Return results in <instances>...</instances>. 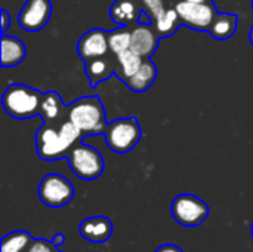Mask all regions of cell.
<instances>
[{
  "label": "cell",
  "mask_w": 253,
  "mask_h": 252,
  "mask_svg": "<svg viewBox=\"0 0 253 252\" xmlns=\"http://www.w3.org/2000/svg\"><path fill=\"white\" fill-rule=\"evenodd\" d=\"M34 140L39 157L46 162H55L67 157L71 149L83 140V135L67 119L59 123L43 122Z\"/></svg>",
  "instance_id": "1"
},
{
  "label": "cell",
  "mask_w": 253,
  "mask_h": 252,
  "mask_svg": "<svg viewBox=\"0 0 253 252\" xmlns=\"http://www.w3.org/2000/svg\"><path fill=\"white\" fill-rule=\"evenodd\" d=\"M67 119L82 132L83 138L104 135L108 125L102 101L96 95H87L73 101L67 107Z\"/></svg>",
  "instance_id": "2"
},
{
  "label": "cell",
  "mask_w": 253,
  "mask_h": 252,
  "mask_svg": "<svg viewBox=\"0 0 253 252\" xmlns=\"http://www.w3.org/2000/svg\"><path fill=\"white\" fill-rule=\"evenodd\" d=\"M43 94L22 83H13L6 88L1 97L3 110L16 120H27L40 113Z\"/></svg>",
  "instance_id": "3"
},
{
  "label": "cell",
  "mask_w": 253,
  "mask_h": 252,
  "mask_svg": "<svg viewBox=\"0 0 253 252\" xmlns=\"http://www.w3.org/2000/svg\"><path fill=\"white\" fill-rule=\"evenodd\" d=\"M142 137V131L136 117H120L108 122L104 138L108 149L117 154L132 151Z\"/></svg>",
  "instance_id": "4"
},
{
  "label": "cell",
  "mask_w": 253,
  "mask_h": 252,
  "mask_svg": "<svg viewBox=\"0 0 253 252\" xmlns=\"http://www.w3.org/2000/svg\"><path fill=\"white\" fill-rule=\"evenodd\" d=\"M65 159L73 174L84 181L98 180L105 169L102 154L95 147L83 144L82 141L71 149Z\"/></svg>",
  "instance_id": "5"
},
{
  "label": "cell",
  "mask_w": 253,
  "mask_h": 252,
  "mask_svg": "<svg viewBox=\"0 0 253 252\" xmlns=\"http://www.w3.org/2000/svg\"><path fill=\"white\" fill-rule=\"evenodd\" d=\"M170 214L178 224L184 227H197L208 220L209 206L200 198L182 193L172 201Z\"/></svg>",
  "instance_id": "6"
},
{
  "label": "cell",
  "mask_w": 253,
  "mask_h": 252,
  "mask_svg": "<svg viewBox=\"0 0 253 252\" xmlns=\"http://www.w3.org/2000/svg\"><path fill=\"white\" fill-rule=\"evenodd\" d=\"M74 186L61 174H47L39 184V199L49 208H62L74 199Z\"/></svg>",
  "instance_id": "7"
},
{
  "label": "cell",
  "mask_w": 253,
  "mask_h": 252,
  "mask_svg": "<svg viewBox=\"0 0 253 252\" xmlns=\"http://www.w3.org/2000/svg\"><path fill=\"white\" fill-rule=\"evenodd\" d=\"M176 12L182 22V27H188L196 31H208L218 15V9L215 3H191L178 0Z\"/></svg>",
  "instance_id": "8"
},
{
  "label": "cell",
  "mask_w": 253,
  "mask_h": 252,
  "mask_svg": "<svg viewBox=\"0 0 253 252\" xmlns=\"http://www.w3.org/2000/svg\"><path fill=\"white\" fill-rule=\"evenodd\" d=\"M52 16L50 0H27L18 13V24L22 30L36 33L43 30Z\"/></svg>",
  "instance_id": "9"
},
{
  "label": "cell",
  "mask_w": 253,
  "mask_h": 252,
  "mask_svg": "<svg viewBox=\"0 0 253 252\" xmlns=\"http://www.w3.org/2000/svg\"><path fill=\"white\" fill-rule=\"evenodd\" d=\"M77 53L83 61L108 55L110 53L108 31L102 28H92L86 31L77 42Z\"/></svg>",
  "instance_id": "10"
},
{
  "label": "cell",
  "mask_w": 253,
  "mask_h": 252,
  "mask_svg": "<svg viewBox=\"0 0 253 252\" xmlns=\"http://www.w3.org/2000/svg\"><path fill=\"white\" fill-rule=\"evenodd\" d=\"M160 36L151 24H135L130 27V49L142 58H151L159 48Z\"/></svg>",
  "instance_id": "11"
},
{
  "label": "cell",
  "mask_w": 253,
  "mask_h": 252,
  "mask_svg": "<svg viewBox=\"0 0 253 252\" xmlns=\"http://www.w3.org/2000/svg\"><path fill=\"white\" fill-rule=\"evenodd\" d=\"M79 235L90 244H104L113 236V223L104 215L84 218L79 224Z\"/></svg>",
  "instance_id": "12"
},
{
  "label": "cell",
  "mask_w": 253,
  "mask_h": 252,
  "mask_svg": "<svg viewBox=\"0 0 253 252\" xmlns=\"http://www.w3.org/2000/svg\"><path fill=\"white\" fill-rule=\"evenodd\" d=\"M84 73L90 86L96 88L101 82L116 74V55L110 52L108 55L84 61Z\"/></svg>",
  "instance_id": "13"
},
{
  "label": "cell",
  "mask_w": 253,
  "mask_h": 252,
  "mask_svg": "<svg viewBox=\"0 0 253 252\" xmlns=\"http://www.w3.org/2000/svg\"><path fill=\"white\" fill-rule=\"evenodd\" d=\"M142 7L139 0H114L110 7V16L119 27H132L139 22Z\"/></svg>",
  "instance_id": "14"
},
{
  "label": "cell",
  "mask_w": 253,
  "mask_h": 252,
  "mask_svg": "<svg viewBox=\"0 0 253 252\" xmlns=\"http://www.w3.org/2000/svg\"><path fill=\"white\" fill-rule=\"evenodd\" d=\"M67 107L58 92L47 91L43 94L39 116L44 123H59L67 120Z\"/></svg>",
  "instance_id": "15"
},
{
  "label": "cell",
  "mask_w": 253,
  "mask_h": 252,
  "mask_svg": "<svg viewBox=\"0 0 253 252\" xmlns=\"http://www.w3.org/2000/svg\"><path fill=\"white\" fill-rule=\"evenodd\" d=\"M27 56V48L22 40L15 36H1V67L9 68L21 64Z\"/></svg>",
  "instance_id": "16"
},
{
  "label": "cell",
  "mask_w": 253,
  "mask_h": 252,
  "mask_svg": "<svg viewBox=\"0 0 253 252\" xmlns=\"http://www.w3.org/2000/svg\"><path fill=\"white\" fill-rule=\"evenodd\" d=\"M157 79V67L150 58H144L139 70L125 82V85L133 92H145Z\"/></svg>",
  "instance_id": "17"
},
{
  "label": "cell",
  "mask_w": 253,
  "mask_h": 252,
  "mask_svg": "<svg viewBox=\"0 0 253 252\" xmlns=\"http://www.w3.org/2000/svg\"><path fill=\"white\" fill-rule=\"evenodd\" d=\"M237 25H239V16L236 13L218 12L209 28V34L216 40H228L236 34Z\"/></svg>",
  "instance_id": "18"
},
{
  "label": "cell",
  "mask_w": 253,
  "mask_h": 252,
  "mask_svg": "<svg viewBox=\"0 0 253 252\" xmlns=\"http://www.w3.org/2000/svg\"><path fill=\"white\" fill-rule=\"evenodd\" d=\"M142 61L144 58L136 52H133L132 49H127L116 55V76L125 83L139 70Z\"/></svg>",
  "instance_id": "19"
},
{
  "label": "cell",
  "mask_w": 253,
  "mask_h": 252,
  "mask_svg": "<svg viewBox=\"0 0 253 252\" xmlns=\"http://www.w3.org/2000/svg\"><path fill=\"white\" fill-rule=\"evenodd\" d=\"M151 25L154 27V30L157 31L160 39H166V37L173 36L178 31V28L182 27V22H181L179 15L176 12V7L172 6L159 19H156Z\"/></svg>",
  "instance_id": "20"
},
{
  "label": "cell",
  "mask_w": 253,
  "mask_h": 252,
  "mask_svg": "<svg viewBox=\"0 0 253 252\" xmlns=\"http://www.w3.org/2000/svg\"><path fill=\"white\" fill-rule=\"evenodd\" d=\"M34 238L27 230H15L3 236L1 239V252H22L28 248Z\"/></svg>",
  "instance_id": "21"
},
{
  "label": "cell",
  "mask_w": 253,
  "mask_h": 252,
  "mask_svg": "<svg viewBox=\"0 0 253 252\" xmlns=\"http://www.w3.org/2000/svg\"><path fill=\"white\" fill-rule=\"evenodd\" d=\"M108 43L110 52L114 55L130 49V27H117L108 31Z\"/></svg>",
  "instance_id": "22"
},
{
  "label": "cell",
  "mask_w": 253,
  "mask_h": 252,
  "mask_svg": "<svg viewBox=\"0 0 253 252\" xmlns=\"http://www.w3.org/2000/svg\"><path fill=\"white\" fill-rule=\"evenodd\" d=\"M178 0H139L142 10L150 16L151 24L159 19L169 7L175 6Z\"/></svg>",
  "instance_id": "23"
},
{
  "label": "cell",
  "mask_w": 253,
  "mask_h": 252,
  "mask_svg": "<svg viewBox=\"0 0 253 252\" xmlns=\"http://www.w3.org/2000/svg\"><path fill=\"white\" fill-rule=\"evenodd\" d=\"M58 250L59 248H56L52 241H46V239L37 238V239L31 241V244L27 248V252H56Z\"/></svg>",
  "instance_id": "24"
},
{
  "label": "cell",
  "mask_w": 253,
  "mask_h": 252,
  "mask_svg": "<svg viewBox=\"0 0 253 252\" xmlns=\"http://www.w3.org/2000/svg\"><path fill=\"white\" fill-rule=\"evenodd\" d=\"M0 16H1V27H0V30H1L3 34H6V30L10 25V15H9V12L6 9H1L0 10Z\"/></svg>",
  "instance_id": "25"
},
{
  "label": "cell",
  "mask_w": 253,
  "mask_h": 252,
  "mask_svg": "<svg viewBox=\"0 0 253 252\" xmlns=\"http://www.w3.org/2000/svg\"><path fill=\"white\" fill-rule=\"evenodd\" d=\"M154 252H184L178 245H173V244H165L162 247H159Z\"/></svg>",
  "instance_id": "26"
},
{
  "label": "cell",
  "mask_w": 253,
  "mask_h": 252,
  "mask_svg": "<svg viewBox=\"0 0 253 252\" xmlns=\"http://www.w3.org/2000/svg\"><path fill=\"white\" fill-rule=\"evenodd\" d=\"M52 242H53V245H55L56 248H59L61 245H64V242H65V236H64L62 233H56V235L53 236Z\"/></svg>",
  "instance_id": "27"
},
{
  "label": "cell",
  "mask_w": 253,
  "mask_h": 252,
  "mask_svg": "<svg viewBox=\"0 0 253 252\" xmlns=\"http://www.w3.org/2000/svg\"><path fill=\"white\" fill-rule=\"evenodd\" d=\"M181 1H191V3H212L213 0H181Z\"/></svg>",
  "instance_id": "28"
},
{
  "label": "cell",
  "mask_w": 253,
  "mask_h": 252,
  "mask_svg": "<svg viewBox=\"0 0 253 252\" xmlns=\"http://www.w3.org/2000/svg\"><path fill=\"white\" fill-rule=\"evenodd\" d=\"M249 40H251V43H252V46H253V27H252V30H251V34H249Z\"/></svg>",
  "instance_id": "29"
},
{
  "label": "cell",
  "mask_w": 253,
  "mask_h": 252,
  "mask_svg": "<svg viewBox=\"0 0 253 252\" xmlns=\"http://www.w3.org/2000/svg\"><path fill=\"white\" fill-rule=\"evenodd\" d=\"M251 233H252V239H253V221H252V226H251Z\"/></svg>",
  "instance_id": "30"
},
{
  "label": "cell",
  "mask_w": 253,
  "mask_h": 252,
  "mask_svg": "<svg viewBox=\"0 0 253 252\" xmlns=\"http://www.w3.org/2000/svg\"><path fill=\"white\" fill-rule=\"evenodd\" d=\"M252 7H253V0H252Z\"/></svg>",
  "instance_id": "31"
},
{
  "label": "cell",
  "mask_w": 253,
  "mask_h": 252,
  "mask_svg": "<svg viewBox=\"0 0 253 252\" xmlns=\"http://www.w3.org/2000/svg\"><path fill=\"white\" fill-rule=\"evenodd\" d=\"M56 252H61V251H59V250H58V251H56Z\"/></svg>",
  "instance_id": "32"
}]
</instances>
